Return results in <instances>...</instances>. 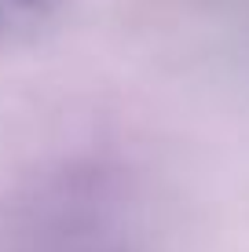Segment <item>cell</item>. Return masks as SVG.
I'll return each instance as SVG.
<instances>
[{"label": "cell", "instance_id": "6da1fadb", "mask_svg": "<svg viewBox=\"0 0 249 252\" xmlns=\"http://www.w3.org/2000/svg\"><path fill=\"white\" fill-rule=\"evenodd\" d=\"M4 7H40V4H48V0H0Z\"/></svg>", "mask_w": 249, "mask_h": 252}]
</instances>
